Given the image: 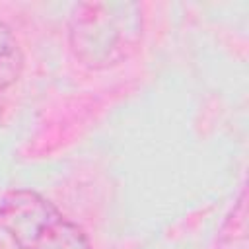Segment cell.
Here are the masks:
<instances>
[{
    "label": "cell",
    "mask_w": 249,
    "mask_h": 249,
    "mask_svg": "<svg viewBox=\"0 0 249 249\" xmlns=\"http://www.w3.org/2000/svg\"><path fill=\"white\" fill-rule=\"evenodd\" d=\"M25 58L14 31L0 19V91L14 86L23 74Z\"/></svg>",
    "instance_id": "4"
},
{
    "label": "cell",
    "mask_w": 249,
    "mask_h": 249,
    "mask_svg": "<svg viewBox=\"0 0 249 249\" xmlns=\"http://www.w3.org/2000/svg\"><path fill=\"white\" fill-rule=\"evenodd\" d=\"M0 113H2V101H0Z\"/></svg>",
    "instance_id": "5"
},
{
    "label": "cell",
    "mask_w": 249,
    "mask_h": 249,
    "mask_svg": "<svg viewBox=\"0 0 249 249\" xmlns=\"http://www.w3.org/2000/svg\"><path fill=\"white\" fill-rule=\"evenodd\" d=\"M218 249H247V191L241 189L218 231Z\"/></svg>",
    "instance_id": "3"
},
{
    "label": "cell",
    "mask_w": 249,
    "mask_h": 249,
    "mask_svg": "<svg viewBox=\"0 0 249 249\" xmlns=\"http://www.w3.org/2000/svg\"><path fill=\"white\" fill-rule=\"evenodd\" d=\"M0 228L19 249H93L80 226L29 189L4 193L0 198Z\"/></svg>",
    "instance_id": "2"
},
{
    "label": "cell",
    "mask_w": 249,
    "mask_h": 249,
    "mask_svg": "<svg viewBox=\"0 0 249 249\" xmlns=\"http://www.w3.org/2000/svg\"><path fill=\"white\" fill-rule=\"evenodd\" d=\"M142 6L130 0L80 2L68 18V45L88 68H111L134 54L142 41Z\"/></svg>",
    "instance_id": "1"
}]
</instances>
